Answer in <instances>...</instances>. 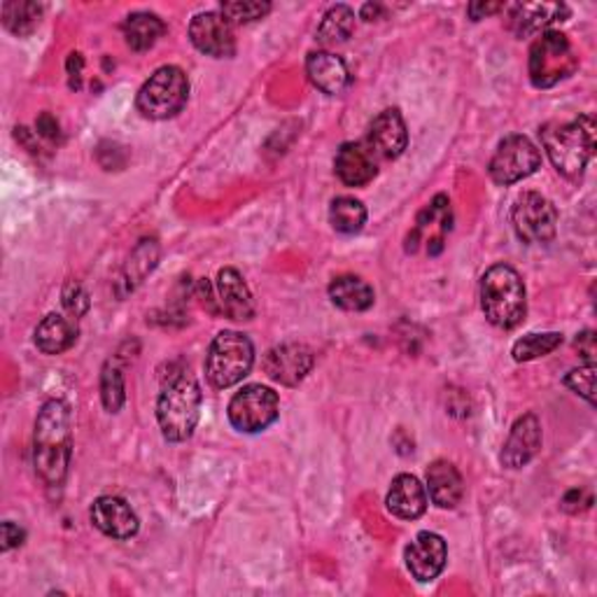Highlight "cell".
<instances>
[{"mask_svg":"<svg viewBox=\"0 0 597 597\" xmlns=\"http://www.w3.org/2000/svg\"><path fill=\"white\" fill-rule=\"evenodd\" d=\"M73 453L70 409L62 399H49L43 403L35 420L33 434V465L49 488H59L68 474Z\"/></svg>","mask_w":597,"mask_h":597,"instance_id":"obj_1","label":"cell"},{"mask_svg":"<svg viewBox=\"0 0 597 597\" xmlns=\"http://www.w3.org/2000/svg\"><path fill=\"white\" fill-rule=\"evenodd\" d=\"M388 511L401 521H416L428 509V493L425 486L411 474H399L385 497Z\"/></svg>","mask_w":597,"mask_h":597,"instance_id":"obj_21","label":"cell"},{"mask_svg":"<svg viewBox=\"0 0 597 597\" xmlns=\"http://www.w3.org/2000/svg\"><path fill=\"white\" fill-rule=\"evenodd\" d=\"M159 262V243L154 241V239H143L136 250H133L126 266H124V272L118 280L120 285V295H129L136 290V287L147 278V274L154 272V266H157Z\"/></svg>","mask_w":597,"mask_h":597,"instance_id":"obj_24","label":"cell"},{"mask_svg":"<svg viewBox=\"0 0 597 597\" xmlns=\"http://www.w3.org/2000/svg\"><path fill=\"white\" fill-rule=\"evenodd\" d=\"M574 349L579 351V355L586 360V364H595V334L593 332H584L576 336Z\"/></svg>","mask_w":597,"mask_h":597,"instance_id":"obj_37","label":"cell"},{"mask_svg":"<svg viewBox=\"0 0 597 597\" xmlns=\"http://www.w3.org/2000/svg\"><path fill=\"white\" fill-rule=\"evenodd\" d=\"M37 131H41L45 139L54 141L56 136H59V124H56V120L52 118V114H43V118L37 120Z\"/></svg>","mask_w":597,"mask_h":597,"instance_id":"obj_39","label":"cell"},{"mask_svg":"<svg viewBox=\"0 0 597 597\" xmlns=\"http://www.w3.org/2000/svg\"><path fill=\"white\" fill-rule=\"evenodd\" d=\"M255 364V349L241 332H220L206 355V376L218 390L241 383Z\"/></svg>","mask_w":597,"mask_h":597,"instance_id":"obj_5","label":"cell"},{"mask_svg":"<svg viewBox=\"0 0 597 597\" xmlns=\"http://www.w3.org/2000/svg\"><path fill=\"white\" fill-rule=\"evenodd\" d=\"M542 449V425L534 413H526L518 418L511 428V434L502 449V465L509 469H521Z\"/></svg>","mask_w":597,"mask_h":597,"instance_id":"obj_17","label":"cell"},{"mask_svg":"<svg viewBox=\"0 0 597 597\" xmlns=\"http://www.w3.org/2000/svg\"><path fill=\"white\" fill-rule=\"evenodd\" d=\"M570 16L567 5L563 3H518L509 10V29L526 37L549 29L555 22H565Z\"/></svg>","mask_w":597,"mask_h":597,"instance_id":"obj_20","label":"cell"},{"mask_svg":"<svg viewBox=\"0 0 597 597\" xmlns=\"http://www.w3.org/2000/svg\"><path fill=\"white\" fill-rule=\"evenodd\" d=\"M280 411L278 395L266 388V385L253 383L241 388L229 401V422L234 430L245 434H257L264 432L268 425H274Z\"/></svg>","mask_w":597,"mask_h":597,"instance_id":"obj_8","label":"cell"},{"mask_svg":"<svg viewBox=\"0 0 597 597\" xmlns=\"http://www.w3.org/2000/svg\"><path fill=\"white\" fill-rule=\"evenodd\" d=\"M330 222L339 234H357L367 224V208L353 197H339L332 201Z\"/></svg>","mask_w":597,"mask_h":597,"instance_id":"obj_28","label":"cell"},{"mask_svg":"<svg viewBox=\"0 0 597 597\" xmlns=\"http://www.w3.org/2000/svg\"><path fill=\"white\" fill-rule=\"evenodd\" d=\"M563 345V334L549 332V334H528L521 341L513 343V360L516 362H532L537 357H544Z\"/></svg>","mask_w":597,"mask_h":597,"instance_id":"obj_30","label":"cell"},{"mask_svg":"<svg viewBox=\"0 0 597 597\" xmlns=\"http://www.w3.org/2000/svg\"><path fill=\"white\" fill-rule=\"evenodd\" d=\"M505 5L502 3H472L469 5V16L474 19V22H478V19H484L488 14H495L502 10Z\"/></svg>","mask_w":597,"mask_h":597,"instance_id":"obj_38","label":"cell"},{"mask_svg":"<svg viewBox=\"0 0 597 597\" xmlns=\"http://www.w3.org/2000/svg\"><path fill=\"white\" fill-rule=\"evenodd\" d=\"M43 19V5L37 3H5L3 5V26L19 35H31L37 26H41Z\"/></svg>","mask_w":597,"mask_h":597,"instance_id":"obj_29","label":"cell"},{"mask_svg":"<svg viewBox=\"0 0 597 597\" xmlns=\"http://www.w3.org/2000/svg\"><path fill=\"white\" fill-rule=\"evenodd\" d=\"M539 164H542V152L537 150L528 136L513 133V136H507L497 145L488 173L497 185H513L532 176Z\"/></svg>","mask_w":597,"mask_h":597,"instance_id":"obj_10","label":"cell"},{"mask_svg":"<svg viewBox=\"0 0 597 597\" xmlns=\"http://www.w3.org/2000/svg\"><path fill=\"white\" fill-rule=\"evenodd\" d=\"M215 303L218 311L229 320L245 322L255 318V301L250 295L243 276L236 268H222L215 280Z\"/></svg>","mask_w":597,"mask_h":597,"instance_id":"obj_16","label":"cell"},{"mask_svg":"<svg viewBox=\"0 0 597 597\" xmlns=\"http://www.w3.org/2000/svg\"><path fill=\"white\" fill-rule=\"evenodd\" d=\"M201 416V385L189 369H173L157 399V420L166 441H187L195 434Z\"/></svg>","mask_w":597,"mask_h":597,"instance_id":"obj_2","label":"cell"},{"mask_svg":"<svg viewBox=\"0 0 597 597\" xmlns=\"http://www.w3.org/2000/svg\"><path fill=\"white\" fill-rule=\"evenodd\" d=\"M124 37H126V45L133 49V52H147L150 47L157 45L159 37L164 35L166 26L162 19L157 14L152 12H133L124 19Z\"/></svg>","mask_w":597,"mask_h":597,"instance_id":"obj_26","label":"cell"},{"mask_svg":"<svg viewBox=\"0 0 597 597\" xmlns=\"http://www.w3.org/2000/svg\"><path fill=\"white\" fill-rule=\"evenodd\" d=\"M355 31V12L349 5H334L327 10L322 22L318 26V43L322 47H336L343 45Z\"/></svg>","mask_w":597,"mask_h":597,"instance_id":"obj_27","label":"cell"},{"mask_svg":"<svg viewBox=\"0 0 597 597\" xmlns=\"http://www.w3.org/2000/svg\"><path fill=\"white\" fill-rule=\"evenodd\" d=\"M369 152L378 159H397L403 154L409 145V131L407 124H403L401 112L390 108L383 110L378 118L372 122L369 133H367V143Z\"/></svg>","mask_w":597,"mask_h":597,"instance_id":"obj_14","label":"cell"},{"mask_svg":"<svg viewBox=\"0 0 597 597\" xmlns=\"http://www.w3.org/2000/svg\"><path fill=\"white\" fill-rule=\"evenodd\" d=\"M77 341V324L62 313H49L35 327V345L45 355H62Z\"/></svg>","mask_w":597,"mask_h":597,"instance_id":"obj_23","label":"cell"},{"mask_svg":"<svg viewBox=\"0 0 597 597\" xmlns=\"http://www.w3.org/2000/svg\"><path fill=\"white\" fill-rule=\"evenodd\" d=\"M220 12L231 24H253L272 12V3H259V0H236V3H222Z\"/></svg>","mask_w":597,"mask_h":597,"instance_id":"obj_32","label":"cell"},{"mask_svg":"<svg viewBox=\"0 0 597 597\" xmlns=\"http://www.w3.org/2000/svg\"><path fill=\"white\" fill-rule=\"evenodd\" d=\"M542 145L557 173L570 180H579L595 154V122L582 114L572 122H551L542 129Z\"/></svg>","mask_w":597,"mask_h":597,"instance_id":"obj_3","label":"cell"},{"mask_svg":"<svg viewBox=\"0 0 597 597\" xmlns=\"http://www.w3.org/2000/svg\"><path fill=\"white\" fill-rule=\"evenodd\" d=\"M334 170L343 185L364 187L376 178V157L364 143H343L336 152Z\"/></svg>","mask_w":597,"mask_h":597,"instance_id":"obj_19","label":"cell"},{"mask_svg":"<svg viewBox=\"0 0 597 597\" xmlns=\"http://www.w3.org/2000/svg\"><path fill=\"white\" fill-rule=\"evenodd\" d=\"M579 68V56H576L567 35L561 31H544L530 47V80L537 89H549L557 82L567 80L574 70Z\"/></svg>","mask_w":597,"mask_h":597,"instance_id":"obj_6","label":"cell"},{"mask_svg":"<svg viewBox=\"0 0 597 597\" xmlns=\"http://www.w3.org/2000/svg\"><path fill=\"white\" fill-rule=\"evenodd\" d=\"M565 385L572 393L584 397L590 407H595V364H586L582 369L570 372Z\"/></svg>","mask_w":597,"mask_h":597,"instance_id":"obj_33","label":"cell"},{"mask_svg":"<svg viewBox=\"0 0 597 597\" xmlns=\"http://www.w3.org/2000/svg\"><path fill=\"white\" fill-rule=\"evenodd\" d=\"M511 224L516 236L528 245L551 243L557 231V210L539 191H526L513 203Z\"/></svg>","mask_w":597,"mask_h":597,"instance_id":"obj_9","label":"cell"},{"mask_svg":"<svg viewBox=\"0 0 597 597\" xmlns=\"http://www.w3.org/2000/svg\"><path fill=\"white\" fill-rule=\"evenodd\" d=\"M428 490L439 509H455L465 497V480L449 460H436L428 467Z\"/></svg>","mask_w":597,"mask_h":597,"instance_id":"obj_22","label":"cell"},{"mask_svg":"<svg viewBox=\"0 0 597 597\" xmlns=\"http://www.w3.org/2000/svg\"><path fill=\"white\" fill-rule=\"evenodd\" d=\"M89 516H91L93 528H99L106 537H112V539H131L141 528L136 511L131 509L126 499L114 497V495L96 499V502L91 505Z\"/></svg>","mask_w":597,"mask_h":597,"instance_id":"obj_15","label":"cell"},{"mask_svg":"<svg viewBox=\"0 0 597 597\" xmlns=\"http://www.w3.org/2000/svg\"><path fill=\"white\" fill-rule=\"evenodd\" d=\"M189 41L215 59H229L236 52V37L231 22L222 12H201L189 24Z\"/></svg>","mask_w":597,"mask_h":597,"instance_id":"obj_11","label":"cell"},{"mask_svg":"<svg viewBox=\"0 0 597 597\" xmlns=\"http://www.w3.org/2000/svg\"><path fill=\"white\" fill-rule=\"evenodd\" d=\"M308 80L327 96H339L351 87V70L341 56L332 52H311L306 59Z\"/></svg>","mask_w":597,"mask_h":597,"instance_id":"obj_18","label":"cell"},{"mask_svg":"<svg viewBox=\"0 0 597 597\" xmlns=\"http://www.w3.org/2000/svg\"><path fill=\"white\" fill-rule=\"evenodd\" d=\"M313 364H316V357L308 345L283 343L266 353L262 367L272 380L287 385V388H295V385H299L308 374H311Z\"/></svg>","mask_w":597,"mask_h":597,"instance_id":"obj_12","label":"cell"},{"mask_svg":"<svg viewBox=\"0 0 597 597\" xmlns=\"http://www.w3.org/2000/svg\"><path fill=\"white\" fill-rule=\"evenodd\" d=\"M380 14V8L378 5H364L362 8V19H367V22H374V19Z\"/></svg>","mask_w":597,"mask_h":597,"instance_id":"obj_40","label":"cell"},{"mask_svg":"<svg viewBox=\"0 0 597 597\" xmlns=\"http://www.w3.org/2000/svg\"><path fill=\"white\" fill-rule=\"evenodd\" d=\"M101 399L103 407L110 413H120V409L124 407L126 399V388H124V374L118 367V362H108L101 374Z\"/></svg>","mask_w":597,"mask_h":597,"instance_id":"obj_31","label":"cell"},{"mask_svg":"<svg viewBox=\"0 0 597 597\" xmlns=\"http://www.w3.org/2000/svg\"><path fill=\"white\" fill-rule=\"evenodd\" d=\"M24 539H26V532L19 526H14L12 521H5L3 528H0V549L3 551H12L16 546H22Z\"/></svg>","mask_w":597,"mask_h":597,"instance_id":"obj_36","label":"cell"},{"mask_svg":"<svg viewBox=\"0 0 597 597\" xmlns=\"http://www.w3.org/2000/svg\"><path fill=\"white\" fill-rule=\"evenodd\" d=\"M330 299L334 306L343 308V311L362 313L369 311L376 301V295L369 283H364L357 276H339L330 283Z\"/></svg>","mask_w":597,"mask_h":597,"instance_id":"obj_25","label":"cell"},{"mask_svg":"<svg viewBox=\"0 0 597 597\" xmlns=\"http://www.w3.org/2000/svg\"><path fill=\"white\" fill-rule=\"evenodd\" d=\"M189 80L178 66H164L150 75L136 96V108L147 120H170L187 106Z\"/></svg>","mask_w":597,"mask_h":597,"instance_id":"obj_7","label":"cell"},{"mask_svg":"<svg viewBox=\"0 0 597 597\" xmlns=\"http://www.w3.org/2000/svg\"><path fill=\"white\" fill-rule=\"evenodd\" d=\"M64 306H66V311L73 318H80V316L87 313L89 297L82 290V285H77V283H68L66 285V290H64Z\"/></svg>","mask_w":597,"mask_h":597,"instance_id":"obj_34","label":"cell"},{"mask_svg":"<svg viewBox=\"0 0 597 597\" xmlns=\"http://www.w3.org/2000/svg\"><path fill=\"white\" fill-rule=\"evenodd\" d=\"M590 505H593V497H590V493H586V490H582V488H574V490H570V493L563 497V502H561V507H563L567 513H579V511H586Z\"/></svg>","mask_w":597,"mask_h":597,"instance_id":"obj_35","label":"cell"},{"mask_svg":"<svg viewBox=\"0 0 597 597\" xmlns=\"http://www.w3.org/2000/svg\"><path fill=\"white\" fill-rule=\"evenodd\" d=\"M480 308L490 324L513 330L528 313L526 283L509 264H495L480 278Z\"/></svg>","mask_w":597,"mask_h":597,"instance_id":"obj_4","label":"cell"},{"mask_svg":"<svg viewBox=\"0 0 597 597\" xmlns=\"http://www.w3.org/2000/svg\"><path fill=\"white\" fill-rule=\"evenodd\" d=\"M449 557V546L444 537L436 532H420L413 542L403 551V561L411 576L420 584H430L444 572Z\"/></svg>","mask_w":597,"mask_h":597,"instance_id":"obj_13","label":"cell"}]
</instances>
